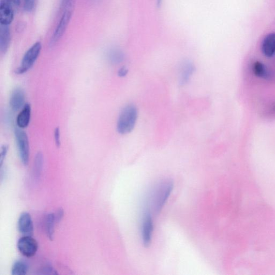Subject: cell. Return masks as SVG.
<instances>
[{
    "mask_svg": "<svg viewBox=\"0 0 275 275\" xmlns=\"http://www.w3.org/2000/svg\"><path fill=\"white\" fill-rule=\"evenodd\" d=\"M137 118L138 110L135 105L130 104L124 107L117 121L118 133L124 135L132 132L136 125Z\"/></svg>",
    "mask_w": 275,
    "mask_h": 275,
    "instance_id": "obj_1",
    "label": "cell"
},
{
    "mask_svg": "<svg viewBox=\"0 0 275 275\" xmlns=\"http://www.w3.org/2000/svg\"><path fill=\"white\" fill-rule=\"evenodd\" d=\"M174 188V184L170 180H165L155 188L152 194V205L155 212L159 213L169 198Z\"/></svg>",
    "mask_w": 275,
    "mask_h": 275,
    "instance_id": "obj_2",
    "label": "cell"
},
{
    "mask_svg": "<svg viewBox=\"0 0 275 275\" xmlns=\"http://www.w3.org/2000/svg\"><path fill=\"white\" fill-rule=\"evenodd\" d=\"M74 6V2L72 1L64 8V11L62 17L60 19L50 39V47L55 46L63 38L71 17H72Z\"/></svg>",
    "mask_w": 275,
    "mask_h": 275,
    "instance_id": "obj_3",
    "label": "cell"
},
{
    "mask_svg": "<svg viewBox=\"0 0 275 275\" xmlns=\"http://www.w3.org/2000/svg\"><path fill=\"white\" fill-rule=\"evenodd\" d=\"M42 49L40 42L33 44L24 55L20 66L15 70L17 75L25 74L34 65L39 58Z\"/></svg>",
    "mask_w": 275,
    "mask_h": 275,
    "instance_id": "obj_4",
    "label": "cell"
},
{
    "mask_svg": "<svg viewBox=\"0 0 275 275\" xmlns=\"http://www.w3.org/2000/svg\"><path fill=\"white\" fill-rule=\"evenodd\" d=\"M20 4L21 0H0V25H11Z\"/></svg>",
    "mask_w": 275,
    "mask_h": 275,
    "instance_id": "obj_5",
    "label": "cell"
},
{
    "mask_svg": "<svg viewBox=\"0 0 275 275\" xmlns=\"http://www.w3.org/2000/svg\"><path fill=\"white\" fill-rule=\"evenodd\" d=\"M15 136L21 161L24 165L27 166L30 158L29 142L27 134L18 127L15 130Z\"/></svg>",
    "mask_w": 275,
    "mask_h": 275,
    "instance_id": "obj_6",
    "label": "cell"
},
{
    "mask_svg": "<svg viewBox=\"0 0 275 275\" xmlns=\"http://www.w3.org/2000/svg\"><path fill=\"white\" fill-rule=\"evenodd\" d=\"M17 247L21 254L24 256L30 258L36 254L39 244L32 236H23L19 239Z\"/></svg>",
    "mask_w": 275,
    "mask_h": 275,
    "instance_id": "obj_7",
    "label": "cell"
},
{
    "mask_svg": "<svg viewBox=\"0 0 275 275\" xmlns=\"http://www.w3.org/2000/svg\"><path fill=\"white\" fill-rule=\"evenodd\" d=\"M153 222L150 210L146 209L143 214L141 226L142 241L143 245L148 247L152 241Z\"/></svg>",
    "mask_w": 275,
    "mask_h": 275,
    "instance_id": "obj_8",
    "label": "cell"
},
{
    "mask_svg": "<svg viewBox=\"0 0 275 275\" xmlns=\"http://www.w3.org/2000/svg\"><path fill=\"white\" fill-rule=\"evenodd\" d=\"M17 228L23 236H32L34 232L33 221L30 213L23 212L19 218Z\"/></svg>",
    "mask_w": 275,
    "mask_h": 275,
    "instance_id": "obj_9",
    "label": "cell"
},
{
    "mask_svg": "<svg viewBox=\"0 0 275 275\" xmlns=\"http://www.w3.org/2000/svg\"><path fill=\"white\" fill-rule=\"evenodd\" d=\"M26 101L25 94L20 88L15 89L12 92L10 98V106L11 109L14 112H17L25 106Z\"/></svg>",
    "mask_w": 275,
    "mask_h": 275,
    "instance_id": "obj_10",
    "label": "cell"
},
{
    "mask_svg": "<svg viewBox=\"0 0 275 275\" xmlns=\"http://www.w3.org/2000/svg\"><path fill=\"white\" fill-rule=\"evenodd\" d=\"M195 70V67L193 63L187 61L182 63L180 70V77H179V83L181 86H184L188 83Z\"/></svg>",
    "mask_w": 275,
    "mask_h": 275,
    "instance_id": "obj_11",
    "label": "cell"
},
{
    "mask_svg": "<svg viewBox=\"0 0 275 275\" xmlns=\"http://www.w3.org/2000/svg\"><path fill=\"white\" fill-rule=\"evenodd\" d=\"M261 51L263 54L268 58L275 54V33H269L263 40Z\"/></svg>",
    "mask_w": 275,
    "mask_h": 275,
    "instance_id": "obj_12",
    "label": "cell"
},
{
    "mask_svg": "<svg viewBox=\"0 0 275 275\" xmlns=\"http://www.w3.org/2000/svg\"><path fill=\"white\" fill-rule=\"evenodd\" d=\"M31 115V105L28 103L26 104L17 116L16 124L18 127L21 129L27 127L30 122Z\"/></svg>",
    "mask_w": 275,
    "mask_h": 275,
    "instance_id": "obj_13",
    "label": "cell"
},
{
    "mask_svg": "<svg viewBox=\"0 0 275 275\" xmlns=\"http://www.w3.org/2000/svg\"><path fill=\"white\" fill-rule=\"evenodd\" d=\"M11 42L9 26L0 25V51L3 54L8 51Z\"/></svg>",
    "mask_w": 275,
    "mask_h": 275,
    "instance_id": "obj_14",
    "label": "cell"
},
{
    "mask_svg": "<svg viewBox=\"0 0 275 275\" xmlns=\"http://www.w3.org/2000/svg\"><path fill=\"white\" fill-rule=\"evenodd\" d=\"M56 223L55 213H50L47 215L45 219V230L47 237L51 241L53 240Z\"/></svg>",
    "mask_w": 275,
    "mask_h": 275,
    "instance_id": "obj_15",
    "label": "cell"
},
{
    "mask_svg": "<svg viewBox=\"0 0 275 275\" xmlns=\"http://www.w3.org/2000/svg\"><path fill=\"white\" fill-rule=\"evenodd\" d=\"M29 266L25 260H19L15 262L11 268L13 275H25L27 274Z\"/></svg>",
    "mask_w": 275,
    "mask_h": 275,
    "instance_id": "obj_16",
    "label": "cell"
},
{
    "mask_svg": "<svg viewBox=\"0 0 275 275\" xmlns=\"http://www.w3.org/2000/svg\"><path fill=\"white\" fill-rule=\"evenodd\" d=\"M254 74L258 77L268 79L269 77V71L266 66L260 62H255L253 67Z\"/></svg>",
    "mask_w": 275,
    "mask_h": 275,
    "instance_id": "obj_17",
    "label": "cell"
},
{
    "mask_svg": "<svg viewBox=\"0 0 275 275\" xmlns=\"http://www.w3.org/2000/svg\"><path fill=\"white\" fill-rule=\"evenodd\" d=\"M110 62L113 64H119L123 62L124 54L120 49H113L111 50L108 54Z\"/></svg>",
    "mask_w": 275,
    "mask_h": 275,
    "instance_id": "obj_18",
    "label": "cell"
},
{
    "mask_svg": "<svg viewBox=\"0 0 275 275\" xmlns=\"http://www.w3.org/2000/svg\"><path fill=\"white\" fill-rule=\"evenodd\" d=\"M44 164L43 154L39 152L35 156L33 164V174L35 177L39 178L41 175Z\"/></svg>",
    "mask_w": 275,
    "mask_h": 275,
    "instance_id": "obj_19",
    "label": "cell"
},
{
    "mask_svg": "<svg viewBox=\"0 0 275 275\" xmlns=\"http://www.w3.org/2000/svg\"><path fill=\"white\" fill-rule=\"evenodd\" d=\"M35 2V0H24V10L28 13L31 12L34 8Z\"/></svg>",
    "mask_w": 275,
    "mask_h": 275,
    "instance_id": "obj_20",
    "label": "cell"
},
{
    "mask_svg": "<svg viewBox=\"0 0 275 275\" xmlns=\"http://www.w3.org/2000/svg\"><path fill=\"white\" fill-rule=\"evenodd\" d=\"M54 141L56 145L57 148H59L61 145V133H60V129L58 127L55 129L54 132Z\"/></svg>",
    "mask_w": 275,
    "mask_h": 275,
    "instance_id": "obj_21",
    "label": "cell"
},
{
    "mask_svg": "<svg viewBox=\"0 0 275 275\" xmlns=\"http://www.w3.org/2000/svg\"><path fill=\"white\" fill-rule=\"evenodd\" d=\"M8 151V147L7 145H4L2 148L1 154H0V164H1V168L3 166L4 162L7 156Z\"/></svg>",
    "mask_w": 275,
    "mask_h": 275,
    "instance_id": "obj_22",
    "label": "cell"
},
{
    "mask_svg": "<svg viewBox=\"0 0 275 275\" xmlns=\"http://www.w3.org/2000/svg\"><path fill=\"white\" fill-rule=\"evenodd\" d=\"M64 210L62 209H59L57 213L55 214L56 219L57 223H59L61 221V220L64 217Z\"/></svg>",
    "mask_w": 275,
    "mask_h": 275,
    "instance_id": "obj_23",
    "label": "cell"
},
{
    "mask_svg": "<svg viewBox=\"0 0 275 275\" xmlns=\"http://www.w3.org/2000/svg\"><path fill=\"white\" fill-rule=\"evenodd\" d=\"M128 74V69L125 67H123L118 71V76L119 77H125Z\"/></svg>",
    "mask_w": 275,
    "mask_h": 275,
    "instance_id": "obj_24",
    "label": "cell"
},
{
    "mask_svg": "<svg viewBox=\"0 0 275 275\" xmlns=\"http://www.w3.org/2000/svg\"><path fill=\"white\" fill-rule=\"evenodd\" d=\"M73 0H62V6L64 8L66 6H67L69 3L72 2Z\"/></svg>",
    "mask_w": 275,
    "mask_h": 275,
    "instance_id": "obj_25",
    "label": "cell"
},
{
    "mask_svg": "<svg viewBox=\"0 0 275 275\" xmlns=\"http://www.w3.org/2000/svg\"><path fill=\"white\" fill-rule=\"evenodd\" d=\"M162 0H157V6L159 7L161 4Z\"/></svg>",
    "mask_w": 275,
    "mask_h": 275,
    "instance_id": "obj_26",
    "label": "cell"
},
{
    "mask_svg": "<svg viewBox=\"0 0 275 275\" xmlns=\"http://www.w3.org/2000/svg\"><path fill=\"white\" fill-rule=\"evenodd\" d=\"M272 109L273 111L275 112V103L273 105Z\"/></svg>",
    "mask_w": 275,
    "mask_h": 275,
    "instance_id": "obj_27",
    "label": "cell"
}]
</instances>
